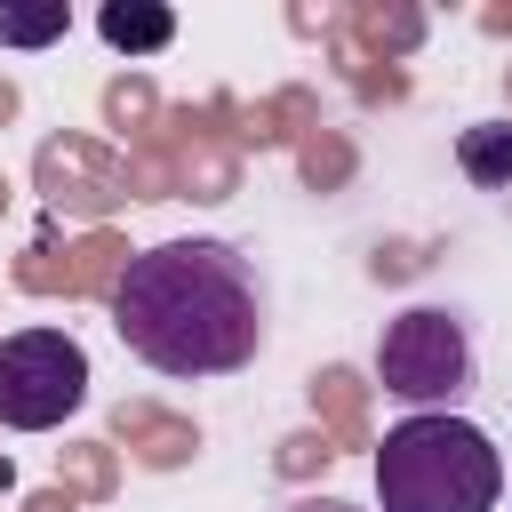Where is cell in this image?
Segmentation results:
<instances>
[{"label": "cell", "mask_w": 512, "mask_h": 512, "mask_svg": "<svg viewBox=\"0 0 512 512\" xmlns=\"http://www.w3.org/2000/svg\"><path fill=\"white\" fill-rule=\"evenodd\" d=\"M72 32V8L64 0H40V8H8L0 0V48H48Z\"/></svg>", "instance_id": "obj_7"}, {"label": "cell", "mask_w": 512, "mask_h": 512, "mask_svg": "<svg viewBox=\"0 0 512 512\" xmlns=\"http://www.w3.org/2000/svg\"><path fill=\"white\" fill-rule=\"evenodd\" d=\"M496 496H504V456L456 408L400 416L376 448V512H496Z\"/></svg>", "instance_id": "obj_2"}, {"label": "cell", "mask_w": 512, "mask_h": 512, "mask_svg": "<svg viewBox=\"0 0 512 512\" xmlns=\"http://www.w3.org/2000/svg\"><path fill=\"white\" fill-rule=\"evenodd\" d=\"M288 512H360V504H344V496H296Z\"/></svg>", "instance_id": "obj_8"}, {"label": "cell", "mask_w": 512, "mask_h": 512, "mask_svg": "<svg viewBox=\"0 0 512 512\" xmlns=\"http://www.w3.org/2000/svg\"><path fill=\"white\" fill-rule=\"evenodd\" d=\"M96 32L120 56H160L176 40V8H160V0H104L96 8Z\"/></svg>", "instance_id": "obj_5"}, {"label": "cell", "mask_w": 512, "mask_h": 512, "mask_svg": "<svg viewBox=\"0 0 512 512\" xmlns=\"http://www.w3.org/2000/svg\"><path fill=\"white\" fill-rule=\"evenodd\" d=\"M112 336L152 376L176 384L240 376L272 336V296L248 248L216 232H184L128 256V272L112 280Z\"/></svg>", "instance_id": "obj_1"}, {"label": "cell", "mask_w": 512, "mask_h": 512, "mask_svg": "<svg viewBox=\"0 0 512 512\" xmlns=\"http://www.w3.org/2000/svg\"><path fill=\"white\" fill-rule=\"evenodd\" d=\"M456 168L480 192H512V120H472L456 128Z\"/></svg>", "instance_id": "obj_6"}, {"label": "cell", "mask_w": 512, "mask_h": 512, "mask_svg": "<svg viewBox=\"0 0 512 512\" xmlns=\"http://www.w3.org/2000/svg\"><path fill=\"white\" fill-rule=\"evenodd\" d=\"M472 376H480V352H472L464 312H448V304H408V312L384 320V336H376V384H384L408 416L456 408V400L472 392Z\"/></svg>", "instance_id": "obj_3"}, {"label": "cell", "mask_w": 512, "mask_h": 512, "mask_svg": "<svg viewBox=\"0 0 512 512\" xmlns=\"http://www.w3.org/2000/svg\"><path fill=\"white\" fill-rule=\"evenodd\" d=\"M88 400V352L64 328H16L0 336V424L8 432H56Z\"/></svg>", "instance_id": "obj_4"}]
</instances>
